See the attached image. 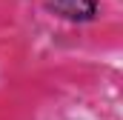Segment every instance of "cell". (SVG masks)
<instances>
[{"instance_id":"cell-1","label":"cell","mask_w":123,"mask_h":120,"mask_svg":"<svg viewBox=\"0 0 123 120\" xmlns=\"http://www.w3.org/2000/svg\"><path fill=\"white\" fill-rule=\"evenodd\" d=\"M43 9L66 23H94L100 17V0H43Z\"/></svg>"}]
</instances>
